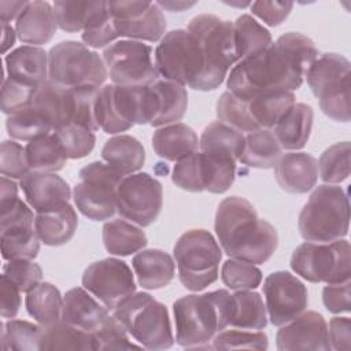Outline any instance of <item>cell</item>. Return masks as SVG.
<instances>
[{
  "label": "cell",
  "instance_id": "1",
  "mask_svg": "<svg viewBox=\"0 0 351 351\" xmlns=\"http://www.w3.org/2000/svg\"><path fill=\"white\" fill-rule=\"evenodd\" d=\"M317 58L318 49L310 37L285 33L267 48L239 60L228 75V90L244 100L266 92H292L300 88Z\"/></svg>",
  "mask_w": 351,
  "mask_h": 351
},
{
  "label": "cell",
  "instance_id": "2",
  "mask_svg": "<svg viewBox=\"0 0 351 351\" xmlns=\"http://www.w3.org/2000/svg\"><path fill=\"white\" fill-rule=\"evenodd\" d=\"M214 229L222 251L252 265L265 263L277 250L276 228L261 219L255 207L244 197L223 199L215 213Z\"/></svg>",
  "mask_w": 351,
  "mask_h": 351
},
{
  "label": "cell",
  "instance_id": "3",
  "mask_svg": "<svg viewBox=\"0 0 351 351\" xmlns=\"http://www.w3.org/2000/svg\"><path fill=\"white\" fill-rule=\"evenodd\" d=\"M155 67L163 80L188 85L196 90H214L226 73L215 69L204 55L197 38L186 29L166 33L155 49Z\"/></svg>",
  "mask_w": 351,
  "mask_h": 351
},
{
  "label": "cell",
  "instance_id": "4",
  "mask_svg": "<svg viewBox=\"0 0 351 351\" xmlns=\"http://www.w3.org/2000/svg\"><path fill=\"white\" fill-rule=\"evenodd\" d=\"M230 298L226 289L186 295L173 304L176 341L184 348L211 350L214 336L229 326Z\"/></svg>",
  "mask_w": 351,
  "mask_h": 351
},
{
  "label": "cell",
  "instance_id": "5",
  "mask_svg": "<svg viewBox=\"0 0 351 351\" xmlns=\"http://www.w3.org/2000/svg\"><path fill=\"white\" fill-rule=\"evenodd\" d=\"M298 228L300 236L311 243H332L346 237L350 228L346 191L333 184L317 186L299 214Z\"/></svg>",
  "mask_w": 351,
  "mask_h": 351
},
{
  "label": "cell",
  "instance_id": "6",
  "mask_svg": "<svg viewBox=\"0 0 351 351\" xmlns=\"http://www.w3.org/2000/svg\"><path fill=\"white\" fill-rule=\"evenodd\" d=\"M112 315L147 350H166L174 344L167 308L147 292H134Z\"/></svg>",
  "mask_w": 351,
  "mask_h": 351
},
{
  "label": "cell",
  "instance_id": "7",
  "mask_svg": "<svg viewBox=\"0 0 351 351\" xmlns=\"http://www.w3.org/2000/svg\"><path fill=\"white\" fill-rule=\"evenodd\" d=\"M180 282L189 291L199 292L218 280L222 248L206 229L182 233L173 248Z\"/></svg>",
  "mask_w": 351,
  "mask_h": 351
},
{
  "label": "cell",
  "instance_id": "8",
  "mask_svg": "<svg viewBox=\"0 0 351 351\" xmlns=\"http://www.w3.org/2000/svg\"><path fill=\"white\" fill-rule=\"evenodd\" d=\"M306 81L319 100L322 112L333 121L348 122L350 106V62L346 56L328 52L317 58L306 71Z\"/></svg>",
  "mask_w": 351,
  "mask_h": 351
},
{
  "label": "cell",
  "instance_id": "9",
  "mask_svg": "<svg viewBox=\"0 0 351 351\" xmlns=\"http://www.w3.org/2000/svg\"><path fill=\"white\" fill-rule=\"evenodd\" d=\"M107 75L103 58L82 43L62 41L48 52V80L66 89L101 88Z\"/></svg>",
  "mask_w": 351,
  "mask_h": 351
},
{
  "label": "cell",
  "instance_id": "10",
  "mask_svg": "<svg viewBox=\"0 0 351 351\" xmlns=\"http://www.w3.org/2000/svg\"><path fill=\"white\" fill-rule=\"evenodd\" d=\"M291 267L310 282L336 284L350 280L351 250L344 239L332 243L306 241L295 248Z\"/></svg>",
  "mask_w": 351,
  "mask_h": 351
},
{
  "label": "cell",
  "instance_id": "11",
  "mask_svg": "<svg viewBox=\"0 0 351 351\" xmlns=\"http://www.w3.org/2000/svg\"><path fill=\"white\" fill-rule=\"evenodd\" d=\"M125 176L103 162H92L80 170L73 189L78 211L92 221L110 219L117 213V189Z\"/></svg>",
  "mask_w": 351,
  "mask_h": 351
},
{
  "label": "cell",
  "instance_id": "12",
  "mask_svg": "<svg viewBox=\"0 0 351 351\" xmlns=\"http://www.w3.org/2000/svg\"><path fill=\"white\" fill-rule=\"evenodd\" d=\"M101 58L107 74L115 85L143 86L159 78L152 60V48L143 41H117L103 51Z\"/></svg>",
  "mask_w": 351,
  "mask_h": 351
},
{
  "label": "cell",
  "instance_id": "13",
  "mask_svg": "<svg viewBox=\"0 0 351 351\" xmlns=\"http://www.w3.org/2000/svg\"><path fill=\"white\" fill-rule=\"evenodd\" d=\"M163 204V186L148 173L125 176L117 189V211L119 215L140 226L156 221Z\"/></svg>",
  "mask_w": 351,
  "mask_h": 351
},
{
  "label": "cell",
  "instance_id": "14",
  "mask_svg": "<svg viewBox=\"0 0 351 351\" xmlns=\"http://www.w3.org/2000/svg\"><path fill=\"white\" fill-rule=\"evenodd\" d=\"M32 208L19 197L0 208V244L4 261L34 259L40 239L34 229Z\"/></svg>",
  "mask_w": 351,
  "mask_h": 351
},
{
  "label": "cell",
  "instance_id": "15",
  "mask_svg": "<svg viewBox=\"0 0 351 351\" xmlns=\"http://www.w3.org/2000/svg\"><path fill=\"white\" fill-rule=\"evenodd\" d=\"M82 287L112 311L136 292L132 269L117 258L90 263L82 274Z\"/></svg>",
  "mask_w": 351,
  "mask_h": 351
},
{
  "label": "cell",
  "instance_id": "16",
  "mask_svg": "<svg viewBox=\"0 0 351 351\" xmlns=\"http://www.w3.org/2000/svg\"><path fill=\"white\" fill-rule=\"evenodd\" d=\"M186 30L197 38L206 58L215 69L228 74L230 66L240 60L233 22L213 14H200L189 21Z\"/></svg>",
  "mask_w": 351,
  "mask_h": 351
},
{
  "label": "cell",
  "instance_id": "17",
  "mask_svg": "<svg viewBox=\"0 0 351 351\" xmlns=\"http://www.w3.org/2000/svg\"><path fill=\"white\" fill-rule=\"evenodd\" d=\"M119 37L136 41H158L165 36L166 18L156 3L107 1Z\"/></svg>",
  "mask_w": 351,
  "mask_h": 351
},
{
  "label": "cell",
  "instance_id": "18",
  "mask_svg": "<svg viewBox=\"0 0 351 351\" xmlns=\"http://www.w3.org/2000/svg\"><path fill=\"white\" fill-rule=\"evenodd\" d=\"M266 313L274 326H281L299 314L308 304L306 285L288 271H273L263 282Z\"/></svg>",
  "mask_w": 351,
  "mask_h": 351
},
{
  "label": "cell",
  "instance_id": "19",
  "mask_svg": "<svg viewBox=\"0 0 351 351\" xmlns=\"http://www.w3.org/2000/svg\"><path fill=\"white\" fill-rule=\"evenodd\" d=\"M277 350L329 351L328 324L317 311H303L292 321L281 325L276 335Z\"/></svg>",
  "mask_w": 351,
  "mask_h": 351
},
{
  "label": "cell",
  "instance_id": "20",
  "mask_svg": "<svg viewBox=\"0 0 351 351\" xmlns=\"http://www.w3.org/2000/svg\"><path fill=\"white\" fill-rule=\"evenodd\" d=\"M21 188L29 206L37 213H49L69 204L71 191L69 184L55 173L29 171L21 180Z\"/></svg>",
  "mask_w": 351,
  "mask_h": 351
},
{
  "label": "cell",
  "instance_id": "21",
  "mask_svg": "<svg viewBox=\"0 0 351 351\" xmlns=\"http://www.w3.org/2000/svg\"><path fill=\"white\" fill-rule=\"evenodd\" d=\"M274 176L280 188L288 193L311 191L318 178V162L307 152H288L274 165Z\"/></svg>",
  "mask_w": 351,
  "mask_h": 351
},
{
  "label": "cell",
  "instance_id": "22",
  "mask_svg": "<svg viewBox=\"0 0 351 351\" xmlns=\"http://www.w3.org/2000/svg\"><path fill=\"white\" fill-rule=\"evenodd\" d=\"M108 310L95 300L85 288H71L63 296L62 322L95 333L108 317Z\"/></svg>",
  "mask_w": 351,
  "mask_h": 351
},
{
  "label": "cell",
  "instance_id": "23",
  "mask_svg": "<svg viewBox=\"0 0 351 351\" xmlns=\"http://www.w3.org/2000/svg\"><path fill=\"white\" fill-rule=\"evenodd\" d=\"M53 7L48 1H27V5L15 21L18 38L27 45H43L52 40L56 32Z\"/></svg>",
  "mask_w": 351,
  "mask_h": 351
},
{
  "label": "cell",
  "instance_id": "24",
  "mask_svg": "<svg viewBox=\"0 0 351 351\" xmlns=\"http://www.w3.org/2000/svg\"><path fill=\"white\" fill-rule=\"evenodd\" d=\"M4 63L8 78L25 85L37 88L48 80V53L41 47L22 45L10 51Z\"/></svg>",
  "mask_w": 351,
  "mask_h": 351
},
{
  "label": "cell",
  "instance_id": "25",
  "mask_svg": "<svg viewBox=\"0 0 351 351\" xmlns=\"http://www.w3.org/2000/svg\"><path fill=\"white\" fill-rule=\"evenodd\" d=\"M32 107L52 128L70 123L73 118V92L47 80L36 88Z\"/></svg>",
  "mask_w": 351,
  "mask_h": 351
},
{
  "label": "cell",
  "instance_id": "26",
  "mask_svg": "<svg viewBox=\"0 0 351 351\" xmlns=\"http://www.w3.org/2000/svg\"><path fill=\"white\" fill-rule=\"evenodd\" d=\"M152 148L159 158L178 162L197 152L199 138L191 126L176 122L160 126L154 132Z\"/></svg>",
  "mask_w": 351,
  "mask_h": 351
},
{
  "label": "cell",
  "instance_id": "27",
  "mask_svg": "<svg viewBox=\"0 0 351 351\" xmlns=\"http://www.w3.org/2000/svg\"><path fill=\"white\" fill-rule=\"evenodd\" d=\"M132 266L137 282L145 289H160L167 287L176 274L173 258L162 250H141L133 259Z\"/></svg>",
  "mask_w": 351,
  "mask_h": 351
},
{
  "label": "cell",
  "instance_id": "28",
  "mask_svg": "<svg viewBox=\"0 0 351 351\" xmlns=\"http://www.w3.org/2000/svg\"><path fill=\"white\" fill-rule=\"evenodd\" d=\"M314 112L308 104L295 103L271 129L282 149H302L311 133Z\"/></svg>",
  "mask_w": 351,
  "mask_h": 351
},
{
  "label": "cell",
  "instance_id": "29",
  "mask_svg": "<svg viewBox=\"0 0 351 351\" xmlns=\"http://www.w3.org/2000/svg\"><path fill=\"white\" fill-rule=\"evenodd\" d=\"M103 160L121 173L129 176L137 173L145 162V151L143 144L133 136L119 134L106 141L101 148Z\"/></svg>",
  "mask_w": 351,
  "mask_h": 351
},
{
  "label": "cell",
  "instance_id": "30",
  "mask_svg": "<svg viewBox=\"0 0 351 351\" xmlns=\"http://www.w3.org/2000/svg\"><path fill=\"white\" fill-rule=\"evenodd\" d=\"M78 226L75 210L67 204L60 210L41 213L36 215L34 229L41 243L58 247L69 243Z\"/></svg>",
  "mask_w": 351,
  "mask_h": 351
},
{
  "label": "cell",
  "instance_id": "31",
  "mask_svg": "<svg viewBox=\"0 0 351 351\" xmlns=\"http://www.w3.org/2000/svg\"><path fill=\"white\" fill-rule=\"evenodd\" d=\"M151 86L158 103V112L151 126L160 128L178 122L185 115L188 107V93L185 86L163 78H158Z\"/></svg>",
  "mask_w": 351,
  "mask_h": 351
},
{
  "label": "cell",
  "instance_id": "32",
  "mask_svg": "<svg viewBox=\"0 0 351 351\" xmlns=\"http://www.w3.org/2000/svg\"><path fill=\"white\" fill-rule=\"evenodd\" d=\"M25 306L30 317L44 328L53 326L62 321L63 296L51 282H38L26 292Z\"/></svg>",
  "mask_w": 351,
  "mask_h": 351
},
{
  "label": "cell",
  "instance_id": "33",
  "mask_svg": "<svg viewBox=\"0 0 351 351\" xmlns=\"http://www.w3.org/2000/svg\"><path fill=\"white\" fill-rule=\"evenodd\" d=\"M267 325V313L262 296L251 289L236 291L230 298L229 326L261 330Z\"/></svg>",
  "mask_w": 351,
  "mask_h": 351
},
{
  "label": "cell",
  "instance_id": "34",
  "mask_svg": "<svg viewBox=\"0 0 351 351\" xmlns=\"http://www.w3.org/2000/svg\"><path fill=\"white\" fill-rule=\"evenodd\" d=\"M282 155L271 129H258L244 136V145L239 162L255 169H271Z\"/></svg>",
  "mask_w": 351,
  "mask_h": 351
},
{
  "label": "cell",
  "instance_id": "35",
  "mask_svg": "<svg viewBox=\"0 0 351 351\" xmlns=\"http://www.w3.org/2000/svg\"><path fill=\"white\" fill-rule=\"evenodd\" d=\"M101 237L106 250L111 255L119 256L138 252L148 243L147 236L140 226L121 218L107 221L103 225Z\"/></svg>",
  "mask_w": 351,
  "mask_h": 351
},
{
  "label": "cell",
  "instance_id": "36",
  "mask_svg": "<svg viewBox=\"0 0 351 351\" xmlns=\"http://www.w3.org/2000/svg\"><path fill=\"white\" fill-rule=\"evenodd\" d=\"M293 92H266L247 100L250 117L258 129H273L295 104Z\"/></svg>",
  "mask_w": 351,
  "mask_h": 351
},
{
  "label": "cell",
  "instance_id": "37",
  "mask_svg": "<svg viewBox=\"0 0 351 351\" xmlns=\"http://www.w3.org/2000/svg\"><path fill=\"white\" fill-rule=\"evenodd\" d=\"M56 25L67 33L85 30L106 10L107 1H55Z\"/></svg>",
  "mask_w": 351,
  "mask_h": 351
},
{
  "label": "cell",
  "instance_id": "38",
  "mask_svg": "<svg viewBox=\"0 0 351 351\" xmlns=\"http://www.w3.org/2000/svg\"><path fill=\"white\" fill-rule=\"evenodd\" d=\"M244 145V134L219 121L208 123L199 140L202 152L239 160Z\"/></svg>",
  "mask_w": 351,
  "mask_h": 351
},
{
  "label": "cell",
  "instance_id": "39",
  "mask_svg": "<svg viewBox=\"0 0 351 351\" xmlns=\"http://www.w3.org/2000/svg\"><path fill=\"white\" fill-rule=\"evenodd\" d=\"M25 149L30 171L55 173L62 170L67 160L64 151L52 133L29 141Z\"/></svg>",
  "mask_w": 351,
  "mask_h": 351
},
{
  "label": "cell",
  "instance_id": "40",
  "mask_svg": "<svg viewBox=\"0 0 351 351\" xmlns=\"http://www.w3.org/2000/svg\"><path fill=\"white\" fill-rule=\"evenodd\" d=\"M200 173L204 191L211 193L226 192L236 177V160L228 156L199 152Z\"/></svg>",
  "mask_w": 351,
  "mask_h": 351
},
{
  "label": "cell",
  "instance_id": "41",
  "mask_svg": "<svg viewBox=\"0 0 351 351\" xmlns=\"http://www.w3.org/2000/svg\"><path fill=\"white\" fill-rule=\"evenodd\" d=\"M45 328L23 319H10L1 324V348L16 351L41 350Z\"/></svg>",
  "mask_w": 351,
  "mask_h": 351
},
{
  "label": "cell",
  "instance_id": "42",
  "mask_svg": "<svg viewBox=\"0 0 351 351\" xmlns=\"http://www.w3.org/2000/svg\"><path fill=\"white\" fill-rule=\"evenodd\" d=\"M233 27L240 60L267 48L273 43L270 32L248 14L240 15L233 22Z\"/></svg>",
  "mask_w": 351,
  "mask_h": 351
},
{
  "label": "cell",
  "instance_id": "43",
  "mask_svg": "<svg viewBox=\"0 0 351 351\" xmlns=\"http://www.w3.org/2000/svg\"><path fill=\"white\" fill-rule=\"evenodd\" d=\"M41 350H95L90 333L80 330L64 322L45 328Z\"/></svg>",
  "mask_w": 351,
  "mask_h": 351
},
{
  "label": "cell",
  "instance_id": "44",
  "mask_svg": "<svg viewBox=\"0 0 351 351\" xmlns=\"http://www.w3.org/2000/svg\"><path fill=\"white\" fill-rule=\"evenodd\" d=\"M67 159H81L88 156L95 148L96 136L92 130L77 123H66L52 130Z\"/></svg>",
  "mask_w": 351,
  "mask_h": 351
},
{
  "label": "cell",
  "instance_id": "45",
  "mask_svg": "<svg viewBox=\"0 0 351 351\" xmlns=\"http://www.w3.org/2000/svg\"><path fill=\"white\" fill-rule=\"evenodd\" d=\"M350 143L341 141L326 148L318 162V174L326 184H340L350 176Z\"/></svg>",
  "mask_w": 351,
  "mask_h": 351
},
{
  "label": "cell",
  "instance_id": "46",
  "mask_svg": "<svg viewBox=\"0 0 351 351\" xmlns=\"http://www.w3.org/2000/svg\"><path fill=\"white\" fill-rule=\"evenodd\" d=\"M5 128L11 138L27 143L52 132V128L37 111L33 110L32 106L10 115L7 118Z\"/></svg>",
  "mask_w": 351,
  "mask_h": 351
},
{
  "label": "cell",
  "instance_id": "47",
  "mask_svg": "<svg viewBox=\"0 0 351 351\" xmlns=\"http://www.w3.org/2000/svg\"><path fill=\"white\" fill-rule=\"evenodd\" d=\"M217 117L219 122L241 133L258 130L256 125L250 117L247 100L234 96L229 90L223 92L217 101Z\"/></svg>",
  "mask_w": 351,
  "mask_h": 351
},
{
  "label": "cell",
  "instance_id": "48",
  "mask_svg": "<svg viewBox=\"0 0 351 351\" xmlns=\"http://www.w3.org/2000/svg\"><path fill=\"white\" fill-rule=\"evenodd\" d=\"M221 280L233 291L255 289L262 282V271L250 262L229 258L222 263Z\"/></svg>",
  "mask_w": 351,
  "mask_h": 351
},
{
  "label": "cell",
  "instance_id": "49",
  "mask_svg": "<svg viewBox=\"0 0 351 351\" xmlns=\"http://www.w3.org/2000/svg\"><path fill=\"white\" fill-rule=\"evenodd\" d=\"M269 346L266 333L247 329H223L213 339V350H266Z\"/></svg>",
  "mask_w": 351,
  "mask_h": 351
},
{
  "label": "cell",
  "instance_id": "50",
  "mask_svg": "<svg viewBox=\"0 0 351 351\" xmlns=\"http://www.w3.org/2000/svg\"><path fill=\"white\" fill-rule=\"evenodd\" d=\"M92 337L95 350H132L141 347L129 340L128 330L114 315H108L103 325L92 333Z\"/></svg>",
  "mask_w": 351,
  "mask_h": 351
},
{
  "label": "cell",
  "instance_id": "51",
  "mask_svg": "<svg viewBox=\"0 0 351 351\" xmlns=\"http://www.w3.org/2000/svg\"><path fill=\"white\" fill-rule=\"evenodd\" d=\"M100 88H75L73 92V118L71 122L85 126L92 132L99 130L96 118V103Z\"/></svg>",
  "mask_w": 351,
  "mask_h": 351
},
{
  "label": "cell",
  "instance_id": "52",
  "mask_svg": "<svg viewBox=\"0 0 351 351\" xmlns=\"http://www.w3.org/2000/svg\"><path fill=\"white\" fill-rule=\"evenodd\" d=\"M1 277L11 281L21 292H29L43 278V270L33 259H12L3 266Z\"/></svg>",
  "mask_w": 351,
  "mask_h": 351
},
{
  "label": "cell",
  "instance_id": "53",
  "mask_svg": "<svg viewBox=\"0 0 351 351\" xmlns=\"http://www.w3.org/2000/svg\"><path fill=\"white\" fill-rule=\"evenodd\" d=\"M1 176L22 180L30 170L26 160V149L14 140H4L0 148Z\"/></svg>",
  "mask_w": 351,
  "mask_h": 351
},
{
  "label": "cell",
  "instance_id": "54",
  "mask_svg": "<svg viewBox=\"0 0 351 351\" xmlns=\"http://www.w3.org/2000/svg\"><path fill=\"white\" fill-rule=\"evenodd\" d=\"M36 88L18 82L12 78H4L1 84V111L5 115H12L32 106V99Z\"/></svg>",
  "mask_w": 351,
  "mask_h": 351
},
{
  "label": "cell",
  "instance_id": "55",
  "mask_svg": "<svg viewBox=\"0 0 351 351\" xmlns=\"http://www.w3.org/2000/svg\"><path fill=\"white\" fill-rule=\"evenodd\" d=\"M171 181L188 192H203L202 173H200V159L199 152H195L181 160H178L173 167Z\"/></svg>",
  "mask_w": 351,
  "mask_h": 351
},
{
  "label": "cell",
  "instance_id": "56",
  "mask_svg": "<svg viewBox=\"0 0 351 351\" xmlns=\"http://www.w3.org/2000/svg\"><path fill=\"white\" fill-rule=\"evenodd\" d=\"M118 37L119 33L117 30L114 18L108 11V5L107 10L81 33V38L85 45L92 48H103Z\"/></svg>",
  "mask_w": 351,
  "mask_h": 351
},
{
  "label": "cell",
  "instance_id": "57",
  "mask_svg": "<svg viewBox=\"0 0 351 351\" xmlns=\"http://www.w3.org/2000/svg\"><path fill=\"white\" fill-rule=\"evenodd\" d=\"M350 280L336 284H326L322 289V302L329 313L341 314L351 310V287Z\"/></svg>",
  "mask_w": 351,
  "mask_h": 351
},
{
  "label": "cell",
  "instance_id": "58",
  "mask_svg": "<svg viewBox=\"0 0 351 351\" xmlns=\"http://www.w3.org/2000/svg\"><path fill=\"white\" fill-rule=\"evenodd\" d=\"M292 1H255L251 11L269 26H278L292 11Z\"/></svg>",
  "mask_w": 351,
  "mask_h": 351
},
{
  "label": "cell",
  "instance_id": "59",
  "mask_svg": "<svg viewBox=\"0 0 351 351\" xmlns=\"http://www.w3.org/2000/svg\"><path fill=\"white\" fill-rule=\"evenodd\" d=\"M330 348L348 351L351 347V321L348 317H333L328 326Z\"/></svg>",
  "mask_w": 351,
  "mask_h": 351
},
{
  "label": "cell",
  "instance_id": "60",
  "mask_svg": "<svg viewBox=\"0 0 351 351\" xmlns=\"http://www.w3.org/2000/svg\"><path fill=\"white\" fill-rule=\"evenodd\" d=\"M21 291L7 278L1 277L0 287V314L3 318L12 319L21 308Z\"/></svg>",
  "mask_w": 351,
  "mask_h": 351
},
{
  "label": "cell",
  "instance_id": "61",
  "mask_svg": "<svg viewBox=\"0 0 351 351\" xmlns=\"http://www.w3.org/2000/svg\"><path fill=\"white\" fill-rule=\"evenodd\" d=\"M27 1H0V19L1 23H10L12 19H18Z\"/></svg>",
  "mask_w": 351,
  "mask_h": 351
},
{
  "label": "cell",
  "instance_id": "62",
  "mask_svg": "<svg viewBox=\"0 0 351 351\" xmlns=\"http://www.w3.org/2000/svg\"><path fill=\"white\" fill-rule=\"evenodd\" d=\"M0 208L11 204L14 200L18 199V186L12 181V178L1 177V196H0Z\"/></svg>",
  "mask_w": 351,
  "mask_h": 351
},
{
  "label": "cell",
  "instance_id": "63",
  "mask_svg": "<svg viewBox=\"0 0 351 351\" xmlns=\"http://www.w3.org/2000/svg\"><path fill=\"white\" fill-rule=\"evenodd\" d=\"M16 32L10 23H1V52L5 53L15 43Z\"/></svg>",
  "mask_w": 351,
  "mask_h": 351
},
{
  "label": "cell",
  "instance_id": "64",
  "mask_svg": "<svg viewBox=\"0 0 351 351\" xmlns=\"http://www.w3.org/2000/svg\"><path fill=\"white\" fill-rule=\"evenodd\" d=\"M156 4L159 5V8H165L171 12H176V11L180 12V11H184L185 8L195 5V3H185V1H158Z\"/></svg>",
  "mask_w": 351,
  "mask_h": 351
}]
</instances>
